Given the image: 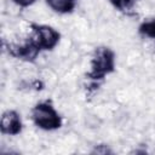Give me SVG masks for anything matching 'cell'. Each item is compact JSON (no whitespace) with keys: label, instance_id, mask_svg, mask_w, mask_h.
<instances>
[{"label":"cell","instance_id":"cell-1","mask_svg":"<svg viewBox=\"0 0 155 155\" xmlns=\"http://www.w3.org/2000/svg\"><path fill=\"white\" fill-rule=\"evenodd\" d=\"M115 70V53L109 47H97L91 58V70L87 78L93 81L103 80Z\"/></svg>","mask_w":155,"mask_h":155},{"label":"cell","instance_id":"cell-2","mask_svg":"<svg viewBox=\"0 0 155 155\" xmlns=\"http://www.w3.org/2000/svg\"><path fill=\"white\" fill-rule=\"evenodd\" d=\"M34 124L45 131H53L62 126V117L48 102L38 103L31 110Z\"/></svg>","mask_w":155,"mask_h":155},{"label":"cell","instance_id":"cell-3","mask_svg":"<svg viewBox=\"0 0 155 155\" xmlns=\"http://www.w3.org/2000/svg\"><path fill=\"white\" fill-rule=\"evenodd\" d=\"M31 39L38 45V47L41 51H51L53 50L59 40L61 34L52 27L45 25V24H31Z\"/></svg>","mask_w":155,"mask_h":155},{"label":"cell","instance_id":"cell-4","mask_svg":"<svg viewBox=\"0 0 155 155\" xmlns=\"http://www.w3.org/2000/svg\"><path fill=\"white\" fill-rule=\"evenodd\" d=\"M40 48L38 47V45L34 42V40L31 38H29L25 42L21 44V45H10L8 46V52L19 59L23 61H28L31 62L36 58V56L40 53Z\"/></svg>","mask_w":155,"mask_h":155},{"label":"cell","instance_id":"cell-5","mask_svg":"<svg viewBox=\"0 0 155 155\" xmlns=\"http://www.w3.org/2000/svg\"><path fill=\"white\" fill-rule=\"evenodd\" d=\"M0 130L4 134L16 136L22 131V120L17 111L7 110L2 114L0 120Z\"/></svg>","mask_w":155,"mask_h":155},{"label":"cell","instance_id":"cell-6","mask_svg":"<svg viewBox=\"0 0 155 155\" xmlns=\"http://www.w3.org/2000/svg\"><path fill=\"white\" fill-rule=\"evenodd\" d=\"M46 2L58 13H70L76 6V0H46Z\"/></svg>","mask_w":155,"mask_h":155},{"label":"cell","instance_id":"cell-7","mask_svg":"<svg viewBox=\"0 0 155 155\" xmlns=\"http://www.w3.org/2000/svg\"><path fill=\"white\" fill-rule=\"evenodd\" d=\"M139 33L147 38L155 40V18L143 22L139 25Z\"/></svg>","mask_w":155,"mask_h":155},{"label":"cell","instance_id":"cell-8","mask_svg":"<svg viewBox=\"0 0 155 155\" xmlns=\"http://www.w3.org/2000/svg\"><path fill=\"white\" fill-rule=\"evenodd\" d=\"M110 4L121 12H128L133 8L137 0H109Z\"/></svg>","mask_w":155,"mask_h":155},{"label":"cell","instance_id":"cell-9","mask_svg":"<svg viewBox=\"0 0 155 155\" xmlns=\"http://www.w3.org/2000/svg\"><path fill=\"white\" fill-rule=\"evenodd\" d=\"M16 5H18V6H21V7H28V6H30V5H33L36 0H12Z\"/></svg>","mask_w":155,"mask_h":155}]
</instances>
